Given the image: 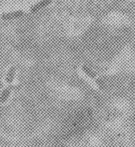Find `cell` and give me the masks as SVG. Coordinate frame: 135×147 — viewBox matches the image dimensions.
I'll list each match as a JSON object with an SVG mask.
<instances>
[{"label": "cell", "mask_w": 135, "mask_h": 147, "mask_svg": "<svg viewBox=\"0 0 135 147\" xmlns=\"http://www.w3.org/2000/svg\"><path fill=\"white\" fill-rule=\"evenodd\" d=\"M24 14H25V12L23 10H18L15 11L4 13L1 14V19L3 21L12 20V19L19 18V17L23 16Z\"/></svg>", "instance_id": "cell-1"}, {"label": "cell", "mask_w": 135, "mask_h": 147, "mask_svg": "<svg viewBox=\"0 0 135 147\" xmlns=\"http://www.w3.org/2000/svg\"><path fill=\"white\" fill-rule=\"evenodd\" d=\"M53 2V0H41V1H38V3L34 4V5H32L30 7V10L31 13H36L41 10V9L47 7Z\"/></svg>", "instance_id": "cell-2"}, {"label": "cell", "mask_w": 135, "mask_h": 147, "mask_svg": "<svg viewBox=\"0 0 135 147\" xmlns=\"http://www.w3.org/2000/svg\"><path fill=\"white\" fill-rule=\"evenodd\" d=\"M11 90L12 87L11 86H9V87L5 88V89L3 91L1 96H0V103H5V101L7 100L11 92Z\"/></svg>", "instance_id": "cell-3"}, {"label": "cell", "mask_w": 135, "mask_h": 147, "mask_svg": "<svg viewBox=\"0 0 135 147\" xmlns=\"http://www.w3.org/2000/svg\"><path fill=\"white\" fill-rule=\"evenodd\" d=\"M15 74V67H11L9 70L7 76H6V82L9 84H11L14 81V77Z\"/></svg>", "instance_id": "cell-4"}]
</instances>
